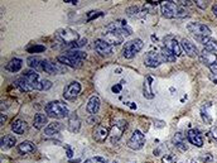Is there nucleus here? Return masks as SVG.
Returning a JSON list of instances; mask_svg holds the SVG:
<instances>
[{
  "label": "nucleus",
  "instance_id": "nucleus-26",
  "mask_svg": "<svg viewBox=\"0 0 217 163\" xmlns=\"http://www.w3.org/2000/svg\"><path fill=\"white\" fill-rule=\"evenodd\" d=\"M159 55H160V58H162L163 62H174V61H176V58H177L176 55H174L169 48H167L165 46L162 48Z\"/></svg>",
  "mask_w": 217,
  "mask_h": 163
},
{
  "label": "nucleus",
  "instance_id": "nucleus-30",
  "mask_svg": "<svg viewBox=\"0 0 217 163\" xmlns=\"http://www.w3.org/2000/svg\"><path fill=\"white\" fill-rule=\"evenodd\" d=\"M48 122V118L44 114H36L34 119H33V125L36 129H42Z\"/></svg>",
  "mask_w": 217,
  "mask_h": 163
},
{
  "label": "nucleus",
  "instance_id": "nucleus-48",
  "mask_svg": "<svg viewBox=\"0 0 217 163\" xmlns=\"http://www.w3.org/2000/svg\"><path fill=\"white\" fill-rule=\"evenodd\" d=\"M211 135H212V138L217 143V128H212V129H211Z\"/></svg>",
  "mask_w": 217,
  "mask_h": 163
},
{
  "label": "nucleus",
  "instance_id": "nucleus-16",
  "mask_svg": "<svg viewBox=\"0 0 217 163\" xmlns=\"http://www.w3.org/2000/svg\"><path fill=\"white\" fill-rule=\"evenodd\" d=\"M58 61H60L62 65H64V66H70V67H72V68H78V67H81V65H82V61L81 59H78V58H74V57H72V56H70V55H62V56H58Z\"/></svg>",
  "mask_w": 217,
  "mask_h": 163
},
{
  "label": "nucleus",
  "instance_id": "nucleus-36",
  "mask_svg": "<svg viewBox=\"0 0 217 163\" xmlns=\"http://www.w3.org/2000/svg\"><path fill=\"white\" fill-rule=\"evenodd\" d=\"M67 55L74 57V58H78L81 59V61H83V59L86 58V53L82 52V51H76V49H71V51H67Z\"/></svg>",
  "mask_w": 217,
  "mask_h": 163
},
{
  "label": "nucleus",
  "instance_id": "nucleus-13",
  "mask_svg": "<svg viewBox=\"0 0 217 163\" xmlns=\"http://www.w3.org/2000/svg\"><path fill=\"white\" fill-rule=\"evenodd\" d=\"M95 51L101 55V56H110L112 53V46H110L106 41L104 39H97L95 41Z\"/></svg>",
  "mask_w": 217,
  "mask_h": 163
},
{
  "label": "nucleus",
  "instance_id": "nucleus-7",
  "mask_svg": "<svg viewBox=\"0 0 217 163\" xmlns=\"http://www.w3.org/2000/svg\"><path fill=\"white\" fill-rule=\"evenodd\" d=\"M162 14L164 18H168V19L176 18L179 14V8L174 2H165L162 4Z\"/></svg>",
  "mask_w": 217,
  "mask_h": 163
},
{
  "label": "nucleus",
  "instance_id": "nucleus-43",
  "mask_svg": "<svg viewBox=\"0 0 217 163\" xmlns=\"http://www.w3.org/2000/svg\"><path fill=\"white\" fill-rule=\"evenodd\" d=\"M202 119H203V122H206L207 124H211L212 123V118L208 115L207 113H205L203 110H202Z\"/></svg>",
  "mask_w": 217,
  "mask_h": 163
},
{
  "label": "nucleus",
  "instance_id": "nucleus-17",
  "mask_svg": "<svg viewBox=\"0 0 217 163\" xmlns=\"http://www.w3.org/2000/svg\"><path fill=\"white\" fill-rule=\"evenodd\" d=\"M110 135V132H108V129L106 126L101 125V124H98L96 128H95V130H94V139L98 143H102L107 139V136Z\"/></svg>",
  "mask_w": 217,
  "mask_h": 163
},
{
  "label": "nucleus",
  "instance_id": "nucleus-12",
  "mask_svg": "<svg viewBox=\"0 0 217 163\" xmlns=\"http://www.w3.org/2000/svg\"><path fill=\"white\" fill-rule=\"evenodd\" d=\"M164 44L167 48H169L172 52L176 55V57H179L182 55V47H181V43L176 41L173 36H167L164 38Z\"/></svg>",
  "mask_w": 217,
  "mask_h": 163
},
{
  "label": "nucleus",
  "instance_id": "nucleus-8",
  "mask_svg": "<svg viewBox=\"0 0 217 163\" xmlns=\"http://www.w3.org/2000/svg\"><path fill=\"white\" fill-rule=\"evenodd\" d=\"M107 29L108 30H115V32H118L120 33L121 36L124 37H128L130 36V34L133 33V29L128 25V23L125 22V20H118V22H115V23H111L110 25H107Z\"/></svg>",
  "mask_w": 217,
  "mask_h": 163
},
{
  "label": "nucleus",
  "instance_id": "nucleus-51",
  "mask_svg": "<svg viewBox=\"0 0 217 163\" xmlns=\"http://www.w3.org/2000/svg\"><path fill=\"white\" fill-rule=\"evenodd\" d=\"M210 79H211V80H212L215 83H217V75H213V73H211V75H210Z\"/></svg>",
  "mask_w": 217,
  "mask_h": 163
},
{
  "label": "nucleus",
  "instance_id": "nucleus-33",
  "mask_svg": "<svg viewBox=\"0 0 217 163\" xmlns=\"http://www.w3.org/2000/svg\"><path fill=\"white\" fill-rule=\"evenodd\" d=\"M27 63H28V66L32 68V70H40L42 68V61L39 59V57H37V56H30V57H28V59H27Z\"/></svg>",
  "mask_w": 217,
  "mask_h": 163
},
{
  "label": "nucleus",
  "instance_id": "nucleus-39",
  "mask_svg": "<svg viewBox=\"0 0 217 163\" xmlns=\"http://www.w3.org/2000/svg\"><path fill=\"white\" fill-rule=\"evenodd\" d=\"M85 163H108L106 158H102V157H92L90 159H86Z\"/></svg>",
  "mask_w": 217,
  "mask_h": 163
},
{
  "label": "nucleus",
  "instance_id": "nucleus-53",
  "mask_svg": "<svg viewBox=\"0 0 217 163\" xmlns=\"http://www.w3.org/2000/svg\"><path fill=\"white\" fill-rule=\"evenodd\" d=\"M128 105H129L131 109H136V104H134V102H128Z\"/></svg>",
  "mask_w": 217,
  "mask_h": 163
},
{
  "label": "nucleus",
  "instance_id": "nucleus-21",
  "mask_svg": "<svg viewBox=\"0 0 217 163\" xmlns=\"http://www.w3.org/2000/svg\"><path fill=\"white\" fill-rule=\"evenodd\" d=\"M98 109H100V99L97 96H91L87 102V106H86L87 113L90 115H96Z\"/></svg>",
  "mask_w": 217,
  "mask_h": 163
},
{
  "label": "nucleus",
  "instance_id": "nucleus-1",
  "mask_svg": "<svg viewBox=\"0 0 217 163\" xmlns=\"http://www.w3.org/2000/svg\"><path fill=\"white\" fill-rule=\"evenodd\" d=\"M46 114L47 116L51 118L62 119V118H67L70 115V111L67 106H64V104H62L61 101H52L46 105Z\"/></svg>",
  "mask_w": 217,
  "mask_h": 163
},
{
  "label": "nucleus",
  "instance_id": "nucleus-47",
  "mask_svg": "<svg viewBox=\"0 0 217 163\" xmlns=\"http://www.w3.org/2000/svg\"><path fill=\"white\" fill-rule=\"evenodd\" d=\"M210 70H211V72H212L213 75H217V61H216L212 66H210Z\"/></svg>",
  "mask_w": 217,
  "mask_h": 163
},
{
  "label": "nucleus",
  "instance_id": "nucleus-2",
  "mask_svg": "<svg viewBox=\"0 0 217 163\" xmlns=\"http://www.w3.org/2000/svg\"><path fill=\"white\" fill-rule=\"evenodd\" d=\"M144 43H143V41L141 39H134V41H130L128 42L126 44H125V47L122 48V56L125 58H128V59H131V58H134L135 55L139 52V51H141V48H143Z\"/></svg>",
  "mask_w": 217,
  "mask_h": 163
},
{
  "label": "nucleus",
  "instance_id": "nucleus-27",
  "mask_svg": "<svg viewBox=\"0 0 217 163\" xmlns=\"http://www.w3.org/2000/svg\"><path fill=\"white\" fill-rule=\"evenodd\" d=\"M16 143V139H15V136L12 135V134H6L4 135L2 140H0V144H2V148L3 149H9L12 147H14V144Z\"/></svg>",
  "mask_w": 217,
  "mask_h": 163
},
{
  "label": "nucleus",
  "instance_id": "nucleus-29",
  "mask_svg": "<svg viewBox=\"0 0 217 163\" xmlns=\"http://www.w3.org/2000/svg\"><path fill=\"white\" fill-rule=\"evenodd\" d=\"M152 82H153V77L148 76L146 77V81L144 82V86H143V89H144V96L146 99H149V100L154 99V94H153V90H152Z\"/></svg>",
  "mask_w": 217,
  "mask_h": 163
},
{
  "label": "nucleus",
  "instance_id": "nucleus-4",
  "mask_svg": "<svg viewBox=\"0 0 217 163\" xmlns=\"http://www.w3.org/2000/svg\"><path fill=\"white\" fill-rule=\"evenodd\" d=\"M57 37L60 38L64 44H72V43H76V42L78 41V34L70 28L60 29L57 32Z\"/></svg>",
  "mask_w": 217,
  "mask_h": 163
},
{
  "label": "nucleus",
  "instance_id": "nucleus-20",
  "mask_svg": "<svg viewBox=\"0 0 217 163\" xmlns=\"http://www.w3.org/2000/svg\"><path fill=\"white\" fill-rule=\"evenodd\" d=\"M199 58H201V61H202V63L203 65H206V66H212L216 61H217V56H216V53H213V52H211V51H207V49H203L201 53H199Z\"/></svg>",
  "mask_w": 217,
  "mask_h": 163
},
{
  "label": "nucleus",
  "instance_id": "nucleus-10",
  "mask_svg": "<svg viewBox=\"0 0 217 163\" xmlns=\"http://www.w3.org/2000/svg\"><path fill=\"white\" fill-rule=\"evenodd\" d=\"M42 70L46 71L47 73H51V75H57V73H61L66 71V67L60 65V63H52L49 61H42Z\"/></svg>",
  "mask_w": 217,
  "mask_h": 163
},
{
  "label": "nucleus",
  "instance_id": "nucleus-41",
  "mask_svg": "<svg viewBox=\"0 0 217 163\" xmlns=\"http://www.w3.org/2000/svg\"><path fill=\"white\" fill-rule=\"evenodd\" d=\"M174 161H176V157H174L173 154H165L162 159L163 163H174Z\"/></svg>",
  "mask_w": 217,
  "mask_h": 163
},
{
  "label": "nucleus",
  "instance_id": "nucleus-49",
  "mask_svg": "<svg viewBox=\"0 0 217 163\" xmlns=\"http://www.w3.org/2000/svg\"><path fill=\"white\" fill-rule=\"evenodd\" d=\"M64 148L67 149V156H68V158H71L72 156H73V153H72V149L70 148V145H67V144H64Z\"/></svg>",
  "mask_w": 217,
  "mask_h": 163
},
{
  "label": "nucleus",
  "instance_id": "nucleus-40",
  "mask_svg": "<svg viewBox=\"0 0 217 163\" xmlns=\"http://www.w3.org/2000/svg\"><path fill=\"white\" fill-rule=\"evenodd\" d=\"M126 14H128V16H136L139 14V8L135 6V5L128 8V9H126Z\"/></svg>",
  "mask_w": 217,
  "mask_h": 163
},
{
  "label": "nucleus",
  "instance_id": "nucleus-55",
  "mask_svg": "<svg viewBox=\"0 0 217 163\" xmlns=\"http://www.w3.org/2000/svg\"><path fill=\"white\" fill-rule=\"evenodd\" d=\"M5 115L4 114H2V119H0V124H4V122H5Z\"/></svg>",
  "mask_w": 217,
  "mask_h": 163
},
{
  "label": "nucleus",
  "instance_id": "nucleus-25",
  "mask_svg": "<svg viewBox=\"0 0 217 163\" xmlns=\"http://www.w3.org/2000/svg\"><path fill=\"white\" fill-rule=\"evenodd\" d=\"M62 129V124L60 122H53V123H49L47 125V128L44 129V134L51 136V135H56L57 133H60V130Z\"/></svg>",
  "mask_w": 217,
  "mask_h": 163
},
{
  "label": "nucleus",
  "instance_id": "nucleus-18",
  "mask_svg": "<svg viewBox=\"0 0 217 163\" xmlns=\"http://www.w3.org/2000/svg\"><path fill=\"white\" fill-rule=\"evenodd\" d=\"M181 47H182V49L186 52V55L189 56V57H197V56L199 55L196 44H193V43H192L191 41H188V39H182Z\"/></svg>",
  "mask_w": 217,
  "mask_h": 163
},
{
  "label": "nucleus",
  "instance_id": "nucleus-54",
  "mask_svg": "<svg viewBox=\"0 0 217 163\" xmlns=\"http://www.w3.org/2000/svg\"><path fill=\"white\" fill-rule=\"evenodd\" d=\"M212 12H213V14L217 16V4H216V5H213V8H212Z\"/></svg>",
  "mask_w": 217,
  "mask_h": 163
},
{
  "label": "nucleus",
  "instance_id": "nucleus-32",
  "mask_svg": "<svg viewBox=\"0 0 217 163\" xmlns=\"http://www.w3.org/2000/svg\"><path fill=\"white\" fill-rule=\"evenodd\" d=\"M15 85H16V87H18L20 91H23V92H29V91L33 90L32 86L28 83V81L24 79V77H20V79L16 80V81H15Z\"/></svg>",
  "mask_w": 217,
  "mask_h": 163
},
{
  "label": "nucleus",
  "instance_id": "nucleus-28",
  "mask_svg": "<svg viewBox=\"0 0 217 163\" xmlns=\"http://www.w3.org/2000/svg\"><path fill=\"white\" fill-rule=\"evenodd\" d=\"M22 66H23V61L19 58H13L12 61L9 63H6L5 68L8 71H10V72H18L22 70Z\"/></svg>",
  "mask_w": 217,
  "mask_h": 163
},
{
  "label": "nucleus",
  "instance_id": "nucleus-24",
  "mask_svg": "<svg viewBox=\"0 0 217 163\" xmlns=\"http://www.w3.org/2000/svg\"><path fill=\"white\" fill-rule=\"evenodd\" d=\"M196 39H198L205 46V49L211 51V52H213V53H217V42L215 39H211L208 37H206V38H196Z\"/></svg>",
  "mask_w": 217,
  "mask_h": 163
},
{
  "label": "nucleus",
  "instance_id": "nucleus-42",
  "mask_svg": "<svg viewBox=\"0 0 217 163\" xmlns=\"http://www.w3.org/2000/svg\"><path fill=\"white\" fill-rule=\"evenodd\" d=\"M42 87H43V90H49L52 87V82L49 80H42Z\"/></svg>",
  "mask_w": 217,
  "mask_h": 163
},
{
  "label": "nucleus",
  "instance_id": "nucleus-5",
  "mask_svg": "<svg viewBox=\"0 0 217 163\" xmlns=\"http://www.w3.org/2000/svg\"><path fill=\"white\" fill-rule=\"evenodd\" d=\"M23 77L28 81V83L32 86L33 90H43L42 87V80H39V75L34 70H26L23 73Z\"/></svg>",
  "mask_w": 217,
  "mask_h": 163
},
{
  "label": "nucleus",
  "instance_id": "nucleus-38",
  "mask_svg": "<svg viewBox=\"0 0 217 163\" xmlns=\"http://www.w3.org/2000/svg\"><path fill=\"white\" fill-rule=\"evenodd\" d=\"M104 14H105L104 12H90V13H87V22L94 20V19L98 18V16H102Z\"/></svg>",
  "mask_w": 217,
  "mask_h": 163
},
{
  "label": "nucleus",
  "instance_id": "nucleus-19",
  "mask_svg": "<svg viewBox=\"0 0 217 163\" xmlns=\"http://www.w3.org/2000/svg\"><path fill=\"white\" fill-rule=\"evenodd\" d=\"M187 139H188V142H189L191 144L196 145V147H198V148H201L202 145H203L202 136H201V134H199V132L196 130V129H191V130L187 133Z\"/></svg>",
  "mask_w": 217,
  "mask_h": 163
},
{
  "label": "nucleus",
  "instance_id": "nucleus-14",
  "mask_svg": "<svg viewBox=\"0 0 217 163\" xmlns=\"http://www.w3.org/2000/svg\"><path fill=\"white\" fill-rule=\"evenodd\" d=\"M162 62L163 61H162V58H160V55H158L157 52H154V51H150V52H148L146 56H145V58H144L145 66H148L150 68L158 67Z\"/></svg>",
  "mask_w": 217,
  "mask_h": 163
},
{
  "label": "nucleus",
  "instance_id": "nucleus-3",
  "mask_svg": "<svg viewBox=\"0 0 217 163\" xmlns=\"http://www.w3.org/2000/svg\"><path fill=\"white\" fill-rule=\"evenodd\" d=\"M187 29L196 38H206L211 36V29L202 23H189L187 25Z\"/></svg>",
  "mask_w": 217,
  "mask_h": 163
},
{
  "label": "nucleus",
  "instance_id": "nucleus-23",
  "mask_svg": "<svg viewBox=\"0 0 217 163\" xmlns=\"http://www.w3.org/2000/svg\"><path fill=\"white\" fill-rule=\"evenodd\" d=\"M173 142H174V145H176L181 152H186L188 149V145L186 144V136L182 133H177L176 135H174Z\"/></svg>",
  "mask_w": 217,
  "mask_h": 163
},
{
  "label": "nucleus",
  "instance_id": "nucleus-35",
  "mask_svg": "<svg viewBox=\"0 0 217 163\" xmlns=\"http://www.w3.org/2000/svg\"><path fill=\"white\" fill-rule=\"evenodd\" d=\"M86 43H87V39H86V38H83V39L77 41L76 43H72V44H64V48H68V49L71 51V49H76V48H81V47H83V46H86Z\"/></svg>",
  "mask_w": 217,
  "mask_h": 163
},
{
  "label": "nucleus",
  "instance_id": "nucleus-44",
  "mask_svg": "<svg viewBox=\"0 0 217 163\" xmlns=\"http://www.w3.org/2000/svg\"><path fill=\"white\" fill-rule=\"evenodd\" d=\"M202 159H203L206 163H211V162H212V156H211L210 153H203Z\"/></svg>",
  "mask_w": 217,
  "mask_h": 163
},
{
  "label": "nucleus",
  "instance_id": "nucleus-15",
  "mask_svg": "<svg viewBox=\"0 0 217 163\" xmlns=\"http://www.w3.org/2000/svg\"><path fill=\"white\" fill-rule=\"evenodd\" d=\"M125 129H126V122H125V120H118L112 128V132L110 133L111 134V142L112 143L118 142L121 138V134Z\"/></svg>",
  "mask_w": 217,
  "mask_h": 163
},
{
  "label": "nucleus",
  "instance_id": "nucleus-46",
  "mask_svg": "<svg viewBox=\"0 0 217 163\" xmlns=\"http://www.w3.org/2000/svg\"><path fill=\"white\" fill-rule=\"evenodd\" d=\"M196 5L198 8H201V9H206L207 8V2H202V0H197V2H195Z\"/></svg>",
  "mask_w": 217,
  "mask_h": 163
},
{
  "label": "nucleus",
  "instance_id": "nucleus-11",
  "mask_svg": "<svg viewBox=\"0 0 217 163\" xmlns=\"http://www.w3.org/2000/svg\"><path fill=\"white\" fill-rule=\"evenodd\" d=\"M124 37L120 33L115 32V30H107L106 33H104V41H106L110 46H119L122 43Z\"/></svg>",
  "mask_w": 217,
  "mask_h": 163
},
{
  "label": "nucleus",
  "instance_id": "nucleus-45",
  "mask_svg": "<svg viewBox=\"0 0 217 163\" xmlns=\"http://www.w3.org/2000/svg\"><path fill=\"white\" fill-rule=\"evenodd\" d=\"M121 89H122L121 83H118V85H114V86L111 87V91H112L114 94H119V92L121 91Z\"/></svg>",
  "mask_w": 217,
  "mask_h": 163
},
{
  "label": "nucleus",
  "instance_id": "nucleus-22",
  "mask_svg": "<svg viewBox=\"0 0 217 163\" xmlns=\"http://www.w3.org/2000/svg\"><path fill=\"white\" fill-rule=\"evenodd\" d=\"M12 130L16 134H24L28 130V125L27 123L22 119H15L14 122L12 123Z\"/></svg>",
  "mask_w": 217,
  "mask_h": 163
},
{
  "label": "nucleus",
  "instance_id": "nucleus-50",
  "mask_svg": "<svg viewBox=\"0 0 217 163\" xmlns=\"http://www.w3.org/2000/svg\"><path fill=\"white\" fill-rule=\"evenodd\" d=\"M146 3H148V4H150V5H158V4L162 3V2H159V0H148Z\"/></svg>",
  "mask_w": 217,
  "mask_h": 163
},
{
  "label": "nucleus",
  "instance_id": "nucleus-52",
  "mask_svg": "<svg viewBox=\"0 0 217 163\" xmlns=\"http://www.w3.org/2000/svg\"><path fill=\"white\" fill-rule=\"evenodd\" d=\"M64 3H70V4H77V0H64Z\"/></svg>",
  "mask_w": 217,
  "mask_h": 163
},
{
  "label": "nucleus",
  "instance_id": "nucleus-6",
  "mask_svg": "<svg viewBox=\"0 0 217 163\" xmlns=\"http://www.w3.org/2000/svg\"><path fill=\"white\" fill-rule=\"evenodd\" d=\"M144 144H145V136L140 130H135L130 136V139L128 140V147L134 151L141 149L144 147Z\"/></svg>",
  "mask_w": 217,
  "mask_h": 163
},
{
  "label": "nucleus",
  "instance_id": "nucleus-9",
  "mask_svg": "<svg viewBox=\"0 0 217 163\" xmlns=\"http://www.w3.org/2000/svg\"><path fill=\"white\" fill-rule=\"evenodd\" d=\"M80 91H81V85L77 81H73V82L68 83V86L64 89L63 97L66 100H74L78 96Z\"/></svg>",
  "mask_w": 217,
  "mask_h": 163
},
{
  "label": "nucleus",
  "instance_id": "nucleus-56",
  "mask_svg": "<svg viewBox=\"0 0 217 163\" xmlns=\"http://www.w3.org/2000/svg\"><path fill=\"white\" fill-rule=\"evenodd\" d=\"M114 163H118V162H114Z\"/></svg>",
  "mask_w": 217,
  "mask_h": 163
},
{
  "label": "nucleus",
  "instance_id": "nucleus-34",
  "mask_svg": "<svg viewBox=\"0 0 217 163\" xmlns=\"http://www.w3.org/2000/svg\"><path fill=\"white\" fill-rule=\"evenodd\" d=\"M80 126H81V122L78 120V118H77L76 115L71 116L70 122H68V129H70V132L77 133V132L80 130Z\"/></svg>",
  "mask_w": 217,
  "mask_h": 163
},
{
  "label": "nucleus",
  "instance_id": "nucleus-31",
  "mask_svg": "<svg viewBox=\"0 0 217 163\" xmlns=\"http://www.w3.org/2000/svg\"><path fill=\"white\" fill-rule=\"evenodd\" d=\"M34 149H36L34 144H33L32 142H29V140H24V142H22V143L18 145V151H19V153H22V154L32 153Z\"/></svg>",
  "mask_w": 217,
  "mask_h": 163
},
{
  "label": "nucleus",
  "instance_id": "nucleus-37",
  "mask_svg": "<svg viewBox=\"0 0 217 163\" xmlns=\"http://www.w3.org/2000/svg\"><path fill=\"white\" fill-rule=\"evenodd\" d=\"M44 51H46V47L42 46V44H36V46L28 48L29 53H40V52H44Z\"/></svg>",
  "mask_w": 217,
  "mask_h": 163
}]
</instances>
